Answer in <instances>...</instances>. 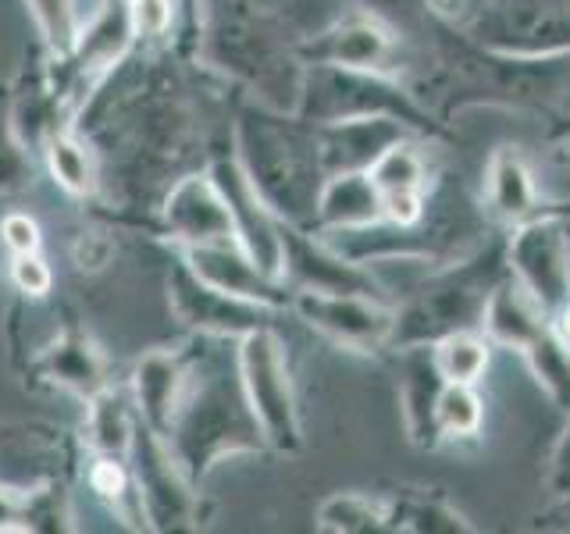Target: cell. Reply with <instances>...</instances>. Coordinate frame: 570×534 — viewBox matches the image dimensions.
<instances>
[{
  "mask_svg": "<svg viewBox=\"0 0 570 534\" xmlns=\"http://www.w3.org/2000/svg\"><path fill=\"white\" fill-rule=\"evenodd\" d=\"M557 317H560V335H563L567 343H570V303H567V307H563V310H560Z\"/></svg>",
  "mask_w": 570,
  "mask_h": 534,
  "instance_id": "obj_25",
  "label": "cell"
},
{
  "mask_svg": "<svg viewBox=\"0 0 570 534\" xmlns=\"http://www.w3.org/2000/svg\"><path fill=\"white\" fill-rule=\"evenodd\" d=\"M507 271L546 314L570 303V225L560 214H534L507 243Z\"/></svg>",
  "mask_w": 570,
  "mask_h": 534,
  "instance_id": "obj_2",
  "label": "cell"
},
{
  "mask_svg": "<svg viewBox=\"0 0 570 534\" xmlns=\"http://www.w3.org/2000/svg\"><path fill=\"white\" fill-rule=\"evenodd\" d=\"M14 281H18V289H22V293L43 296L50 289V271H47V264L40 257L18 254V260H14Z\"/></svg>",
  "mask_w": 570,
  "mask_h": 534,
  "instance_id": "obj_19",
  "label": "cell"
},
{
  "mask_svg": "<svg viewBox=\"0 0 570 534\" xmlns=\"http://www.w3.org/2000/svg\"><path fill=\"white\" fill-rule=\"evenodd\" d=\"M50 168L58 175V182L71 192L89 189V160L86 150L76 147L71 139H53L50 142Z\"/></svg>",
  "mask_w": 570,
  "mask_h": 534,
  "instance_id": "obj_18",
  "label": "cell"
},
{
  "mask_svg": "<svg viewBox=\"0 0 570 534\" xmlns=\"http://www.w3.org/2000/svg\"><path fill=\"white\" fill-rule=\"evenodd\" d=\"M243 374H246L249 406H254V421L261 424V432L272 442L289 445L293 449V445L299 442V427H296L289 374H285L282 346H278L275 335H267V332L246 335Z\"/></svg>",
  "mask_w": 570,
  "mask_h": 534,
  "instance_id": "obj_4",
  "label": "cell"
},
{
  "mask_svg": "<svg viewBox=\"0 0 570 534\" xmlns=\"http://www.w3.org/2000/svg\"><path fill=\"white\" fill-rule=\"evenodd\" d=\"M410 125L392 115H367V118H343L328 121L325 136L317 142L321 168L328 175L343 171H367L392 142L406 139Z\"/></svg>",
  "mask_w": 570,
  "mask_h": 534,
  "instance_id": "obj_6",
  "label": "cell"
},
{
  "mask_svg": "<svg viewBox=\"0 0 570 534\" xmlns=\"http://www.w3.org/2000/svg\"><path fill=\"white\" fill-rule=\"evenodd\" d=\"M382 218H385L382 196L374 189L367 171L332 175L325 192L317 196V221L328 228H356V225L382 221Z\"/></svg>",
  "mask_w": 570,
  "mask_h": 534,
  "instance_id": "obj_11",
  "label": "cell"
},
{
  "mask_svg": "<svg viewBox=\"0 0 570 534\" xmlns=\"http://www.w3.org/2000/svg\"><path fill=\"white\" fill-rule=\"evenodd\" d=\"M549 488L570 498V427L563 442L557 445V453H552V467H549Z\"/></svg>",
  "mask_w": 570,
  "mask_h": 534,
  "instance_id": "obj_22",
  "label": "cell"
},
{
  "mask_svg": "<svg viewBox=\"0 0 570 534\" xmlns=\"http://www.w3.org/2000/svg\"><path fill=\"white\" fill-rule=\"evenodd\" d=\"M400 40L382 18L374 14H353L346 22H338L332 32L311 43V58L317 65L332 68H353V71H382L396 65Z\"/></svg>",
  "mask_w": 570,
  "mask_h": 534,
  "instance_id": "obj_7",
  "label": "cell"
},
{
  "mask_svg": "<svg viewBox=\"0 0 570 534\" xmlns=\"http://www.w3.org/2000/svg\"><path fill=\"white\" fill-rule=\"evenodd\" d=\"M503 260V249L489 243L474 257L445 267L439 275H428L403 314H396L389 346H432L453 332H478L492 289L507 278Z\"/></svg>",
  "mask_w": 570,
  "mask_h": 534,
  "instance_id": "obj_1",
  "label": "cell"
},
{
  "mask_svg": "<svg viewBox=\"0 0 570 534\" xmlns=\"http://www.w3.org/2000/svg\"><path fill=\"white\" fill-rule=\"evenodd\" d=\"M485 204L499 221L521 225L534 214H542V192L534 186V175L528 168V160L517 154L513 147L495 150L485 171Z\"/></svg>",
  "mask_w": 570,
  "mask_h": 534,
  "instance_id": "obj_10",
  "label": "cell"
},
{
  "mask_svg": "<svg viewBox=\"0 0 570 534\" xmlns=\"http://www.w3.org/2000/svg\"><path fill=\"white\" fill-rule=\"evenodd\" d=\"M94 481H97V488H100V492H107V495H118V492H121V485H125V477H121V471L115 467V463H100Z\"/></svg>",
  "mask_w": 570,
  "mask_h": 534,
  "instance_id": "obj_23",
  "label": "cell"
},
{
  "mask_svg": "<svg viewBox=\"0 0 570 534\" xmlns=\"http://www.w3.org/2000/svg\"><path fill=\"white\" fill-rule=\"evenodd\" d=\"M171 218L178 231L200 239V243H222L236 236V225H232V214L222 192H214L207 182H186L175 192L171 204Z\"/></svg>",
  "mask_w": 570,
  "mask_h": 534,
  "instance_id": "obj_12",
  "label": "cell"
},
{
  "mask_svg": "<svg viewBox=\"0 0 570 534\" xmlns=\"http://www.w3.org/2000/svg\"><path fill=\"white\" fill-rule=\"evenodd\" d=\"M428 8H432L439 18H445V22H456L463 8H468V0H428Z\"/></svg>",
  "mask_w": 570,
  "mask_h": 534,
  "instance_id": "obj_24",
  "label": "cell"
},
{
  "mask_svg": "<svg viewBox=\"0 0 570 534\" xmlns=\"http://www.w3.org/2000/svg\"><path fill=\"white\" fill-rule=\"evenodd\" d=\"M4 239L14 254H36V246H40V228H36V221H29L26 214H11L4 221Z\"/></svg>",
  "mask_w": 570,
  "mask_h": 534,
  "instance_id": "obj_21",
  "label": "cell"
},
{
  "mask_svg": "<svg viewBox=\"0 0 570 534\" xmlns=\"http://www.w3.org/2000/svg\"><path fill=\"white\" fill-rule=\"evenodd\" d=\"M485 403L468 382H445L435 403V424L442 438H474L481 432Z\"/></svg>",
  "mask_w": 570,
  "mask_h": 534,
  "instance_id": "obj_16",
  "label": "cell"
},
{
  "mask_svg": "<svg viewBox=\"0 0 570 534\" xmlns=\"http://www.w3.org/2000/svg\"><path fill=\"white\" fill-rule=\"evenodd\" d=\"M374 189L382 196V210L396 225H417L428 200V160L410 139L392 147L367 168Z\"/></svg>",
  "mask_w": 570,
  "mask_h": 534,
  "instance_id": "obj_8",
  "label": "cell"
},
{
  "mask_svg": "<svg viewBox=\"0 0 570 534\" xmlns=\"http://www.w3.org/2000/svg\"><path fill=\"white\" fill-rule=\"evenodd\" d=\"M299 310L314 328L356 353L389 346L392 328H396V314L364 293H303Z\"/></svg>",
  "mask_w": 570,
  "mask_h": 534,
  "instance_id": "obj_5",
  "label": "cell"
},
{
  "mask_svg": "<svg viewBox=\"0 0 570 534\" xmlns=\"http://www.w3.org/2000/svg\"><path fill=\"white\" fill-rule=\"evenodd\" d=\"M435 367L445 382H468L474 385L489 367V343L478 332H453L432 343Z\"/></svg>",
  "mask_w": 570,
  "mask_h": 534,
  "instance_id": "obj_15",
  "label": "cell"
},
{
  "mask_svg": "<svg viewBox=\"0 0 570 534\" xmlns=\"http://www.w3.org/2000/svg\"><path fill=\"white\" fill-rule=\"evenodd\" d=\"M385 513L392 531H468L456 510L428 492H403L396 503H385Z\"/></svg>",
  "mask_w": 570,
  "mask_h": 534,
  "instance_id": "obj_14",
  "label": "cell"
},
{
  "mask_svg": "<svg viewBox=\"0 0 570 534\" xmlns=\"http://www.w3.org/2000/svg\"><path fill=\"white\" fill-rule=\"evenodd\" d=\"M132 22H136L139 32H147V36L165 32L168 22H171L168 0H136V4H132Z\"/></svg>",
  "mask_w": 570,
  "mask_h": 534,
  "instance_id": "obj_20",
  "label": "cell"
},
{
  "mask_svg": "<svg viewBox=\"0 0 570 534\" xmlns=\"http://www.w3.org/2000/svg\"><path fill=\"white\" fill-rule=\"evenodd\" d=\"M321 527H332V531L389 527V513H385V503H374V498H364V495H346V498H332V503L321 510Z\"/></svg>",
  "mask_w": 570,
  "mask_h": 534,
  "instance_id": "obj_17",
  "label": "cell"
},
{
  "mask_svg": "<svg viewBox=\"0 0 570 534\" xmlns=\"http://www.w3.org/2000/svg\"><path fill=\"white\" fill-rule=\"evenodd\" d=\"M478 40L510 58H552L570 50V0H499L481 11Z\"/></svg>",
  "mask_w": 570,
  "mask_h": 534,
  "instance_id": "obj_3",
  "label": "cell"
},
{
  "mask_svg": "<svg viewBox=\"0 0 570 534\" xmlns=\"http://www.w3.org/2000/svg\"><path fill=\"white\" fill-rule=\"evenodd\" d=\"M400 396H403V417L410 435L417 445L435 449L442 442L439 424H435V403L445 378L435 367V349L432 346H400Z\"/></svg>",
  "mask_w": 570,
  "mask_h": 534,
  "instance_id": "obj_9",
  "label": "cell"
},
{
  "mask_svg": "<svg viewBox=\"0 0 570 534\" xmlns=\"http://www.w3.org/2000/svg\"><path fill=\"white\" fill-rule=\"evenodd\" d=\"M517 353L528 360L534 382L546 388V396L570 417V343L567 338L557 335L549 325H542L517 346Z\"/></svg>",
  "mask_w": 570,
  "mask_h": 534,
  "instance_id": "obj_13",
  "label": "cell"
}]
</instances>
